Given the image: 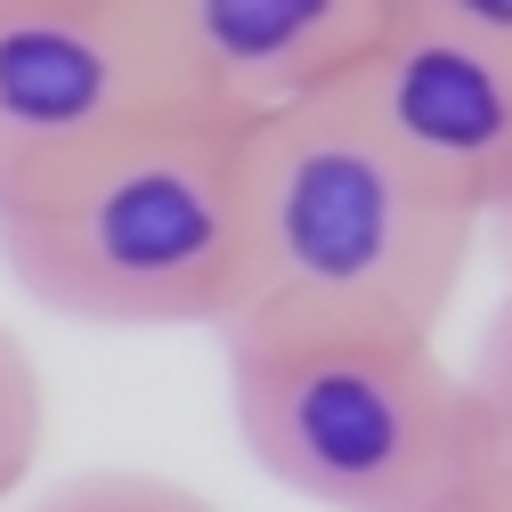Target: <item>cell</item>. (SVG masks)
I'll use <instances>...</instances> for the list:
<instances>
[{
	"mask_svg": "<svg viewBox=\"0 0 512 512\" xmlns=\"http://www.w3.org/2000/svg\"><path fill=\"white\" fill-rule=\"evenodd\" d=\"M480 236H496V244H504V261H512V187H504V204L480 220Z\"/></svg>",
	"mask_w": 512,
	"mask_h": 512,
	"instance_id": "8fae6325",
	"label": "cell"
},
{
	"mask_svg": "<svg viewBox=\"0 0 512 512\" xmlns=\"http://www.w3.org/2000/svg\"><path fill=\"white\" fill-rule=\"evenodd\" d=\"M41 431H49V391H41V366H33L25 334H9V326H0V504H9V496L33 480Z\"/></svg>",
	"mask_w": 512,
	"mask_h": 512,
	"instance_id": "ba28073f",
	"label": "cell"
},
{
	"mask_svg": "<svg viewBox=\"0 0 512 512\" xmlns=\"http://www.w3.org/2000/svg\"><path fill=\"white\" fill-rule=\"evenodd\" d=\"M187 98L163 0H0V196Z\"/></svg>",
	"mask_w": 512,
	"mask_h": 512,
	"instance_id": "277c9868",
	"label": "cell"
},
{
	"mask_svg": "<svg viewBox=\"0 0 512 512\" xmlns=\"http://www.w3.org/2000/svg\"><path fill=\"white\" fill-rule=\"evenodd\" d=\"M244 122L187 98L0 196V269L74 326H212L236 301Z\"/></svg>",
	"mask_w": 512,
	"mask_h": 512,
	"instance_id": "7a4b0ae2",
	"label": "cell"
},
{
	"mask_svg": "<svg viewBox=\"0 0 512 512\" xmlns=\"http://www.w3.org/2000/svg\"><path fill=\"white\" fill-rule=\"evenodd\" d=\"M415 9H431V17H447V25H464V33L496 41V49H512V0H415Z\"/></svg>",
	"mask_w": 512,
	"mask_h": 512,
	"instance_id": "30bf717a",
	"label": "cell"
},
{
	"mask_svg": "<svg viewBox=\"0 0 512 512\" xmlns=\"http://www.w3.org/2000/svg\"><path fill=\"white\" fill-rule=\"evenodd\" d=\"M244 456L326 512H456L472 480L464 374L439 342H220Z\"/></svg>",
	"mask_w": 512,
	"mask_h": 512,
	"instance_id": "3957f363",
	"label": "cell"
},
{
	"mask_svg": "<svg viewBox=\"0 0 512 512\" xmlns=\"http://www.w3.org/2000/svg\"><path fill=\"white\" fill-rule=\"evenodd\" d=\"M187 90L228 122H269L301 98H326L399 0H163Z\"/></svg>",
	"mask_w": 512,
	"mask_h": 512,
	"instance_id": "8992f818",
	"label": "cell"
},
{
	"mask_svg": "<svg viewBox=\"0 0 512 512\" xmlns=\"http://www.w3.org/2000/svg\"><path fill=\"white\" fill-rule=\"evenodd\" d=\"M334 98L391 147L423 187L488 220L512 187V49L399 0L374 49L334 82Z\"/></svg>",
	"mask_w": 512,
	"mask_h": 512,
	"instance_id": "5b68a950",
	"label": "cell"
},
{
	"mask_svg": "<svg viewBox=\"0 0 512 512\" xmlns=\"http://www.w3.org/2000/svg\"><path fill=\"white\" fill-rule=\"evenodd\" d=\"M456 512H488V504H456Z\"/></svg>",
	"mask_w": 512,
	"mask_h": 512,
	"instance_id": "7c38bea8",
	"label": "cell"
},
{
	"mask_svg": "<svg viewBox=\"0 0 512 512\" xmlns=\"http://www.w3.org/2000/svg\"><path fill=\"white\" fill-rule=\"evenodd\" d=\"M480 220L423 187L326 90L236 147V301L220 342H439Z\"/></svg>",
	"mask_w": 512,
	"mask_h": 512,
	"instance_id": "6da1fadb",
	"label": "cell"
},
{
	"mask_svg": "<svg viewBox=\"0 0 512 512\" xmlns=\"http://www.w3.org/2000/svg\"><path fill=\"white\" fill-rule=\"evenodd\" d=\"M25 512H220L212 496H196L187 480H163V472H74V480H57L49 496H33Z\"/></svg>",
	"mask_w": 512,
	"mask_h": 512,
	"instance_id": "9c48e42d",
	"label": "cell"
},
{
	"mask_svg": "<svg viewBox=\"0 0 512 512\" xmlns=\"http://www.w3.org/2000/svg\"><path fill=\"white\" fill-rule=\"evenodd\" d=\"M456 374H464V439H472L464 504L512 512V285H504L496 317L480 326V342Z\"/></svg>",
	"mask_w": 512,
	"mask_h": 512,
	"instance_id": "52a82bcc",
	"label": "cell"
}]
</instances>
